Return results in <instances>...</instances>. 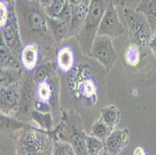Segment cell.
<instances>
[{"instance_id": "cell-26", "label": "cell", "mask_w": 156, "mask_h": 155, "mask_svg": "<svg viewBox=\"0 0 156 155\" xmlns=\"http://www.w3.org/2000/svg\"><path fill=\"white\" fill-rule=\"evenodd\" d=\"M65 3H66V0H53L48 7H46L43 9V11L48 18L56 19L61 13Z\"/></svg>"}, {"instance_id": "cell-27", "label": "cell", "mask_w": 156, "mask_h": 155, "mask_svg": "<svg viewBox=\"0 0 156 155\" xmlns=\"http://www.w3.org/2000/svg\"><path fill=\"white\" fill-rule=\"evenodd\" d=\"M52 155H77L72 145L67 141H55Z\"/></svg>"}, {"instance_id": "cell-30", "label": "cell", "mask_w": 156, "mask_h": 155, "mask_svg": "<svg viewBox=\"0 0 156 155\" xmlns=\"http://www.w3.org/2000/svg\"><path fill=\"white\" fill-rule=\"evenodd\" d=\"M149 48L151 49V51H152V53L155 55V57H156V32L153 34V37H152L150 44H149Z\"/></svg>"}, {"instance_id": "cell-36", "label": "cell", "mask_w": 156, "mask_h": 155, "mask_svg": "<svg viewBox=\"0 0 156 155\" xmlns=\"http://www.w3.org/2000/svg\"><path fill=\"white\" fill-rule=\"evenodd\" d=\"M27 1H31V0H27Z\"/></svg>"}, {"instance_id": "cell-7", "label": "cell", "mask_w": 156, "mask_h": 155, "mask_svg": "<svg viewBox=\"0 0 156 155\" xmlns=\"http://www.w3.org/2000/svg\"><path fill=\"white\" fill-rule=\"evenodd\" d=\"M8 5L9 13L6 24L1 28V40L14 54L20 57L23 46L22 43L15 2H9Z\"/></svg>"}, {"instance_id": "cell-6", "label": "cell", "mask_w": 156, "mask_h": 155, "mask_svg": "<svg viewBox=\"0 0 156 155\" xmlns=\"http://www.w3.org/2000/svg\"><path fill=\"white\" fill-rule=\"evenodd\" d=\"M40 8L35 6H25L24 8L22 4L20 5V10L23 16L26 29L37 42L43 41L49 37L50 29L48 18L44 11H41Z\"/></svg>"}, {"instance_id": "cell-17", "label": "cell", "mask_w": 156, "mask_h": 155, "mask_svg": "<svg viewBox=\"0 0 156 155\" xmlns=\"http://www.w3.org/2000/svg\"><path fill=\"white\" fill-rule=\"evenodd\" d=\"M30 122H34L35 126L48 132L54 129V121L51 112H41L34 108L30 115Z\"/></svg>"}, {"instance_id": "cell-20", "label": "cell", "mask_w": 156, "mask_h": 155, "mask_svg": "<svg viewBox=\"0 0 156 155\" xmlns=\"http://www.w3.org/2000/svg\"><path fill=\"white\" fill-rule=\"evenodd\" d=\"M48 23H49V28L51 29V31L53 35L54 39L57 41L58 43L68 37L69 25L67 23H66L65 22H63L57 18L56 19L48 18Z\"/></svg>"}, {"instance_id": "cell-13", "label": "cell", "mask_w": 156, "mask_h": 155, "mask_svg": "<svg viewBox=\"0 0 156 155\" xmlns=\"http://www.w3.org/2000/svg\"><path fill=\"white\" fill-rule=\"evenodd\" d=\"M130 140L128 129L115 128L105 141V150L109 155H119Z\"/></svg>"}, {"instance_id": "cell-2", "label": "cell", "mask_w": 156, "mask_h": 155, "mask_svg": "<svg viewBox=\"0 0 156 155\" xmlns=\"http://www.w3.org/2000/svg\"><path fill=\"white\" fill-rule=\"evenodd\" d=\"M55 141H67L72 145L77 155H88L86 150V134L82 128L80 117L75 111H63L61 122L50 132Z\"/></svg>"}, {"instance_id": "cell-10", "label": "cell", "mask_w": 156, "mask_h": 155, "mask_svg": "<svg viewBox=\"0 0 156 155\" xmlns=\"http://www.w3.org/2000/svg\"><path fill=\"white\" fill-rule=\"evenodd\" d=\"M22 80L0 86V114L16 117L20 107Z\"/></svg>"}, {"instance_id": "cell-34", "label": "cell", "mask_w": 156, "mask_h": 155, "mask_svg": "<svg viewBox=\"0 0 156 155\" xmlns=\"http://www.w3.org/2000/svg\"><path fill=\"white\" fill-rule=\"evenodd\" d=\"M1 1H4L6 3H9V2H15L16 0H1Z\"/></svg>"}, {"instance_id": "cell-8", "label": "cell", "mask_w": 156, "mask_h": 155, "mask_svg": "<svg viewBox=\"0 0 156 155\" xmlns=\"http://www.w3.org/2000/svg\"><path fill=\"white\" fill-rule=\"evenodd\" d=\"M36 101L49 104L51 109L60 108V78L54 71L45 80L36 83Z\"/></svg>"}, {"instance_id": "cell-15", "label": "cell", "mask_w": 156, "mask_h": 155, "mask_svg": "<svg viewBox=\"0 0 156 155\" xmlns=\"http://www.w3.org/2000/svg\"><path fill=\"white\" fill-rule=\"evenodd\" d=\"M74 52L72 49L65 46L61 48L56 54V67L62 74H68L74 68Z\"/></svg>"}, {"instance_id": "cell-25", "label": "cell", "mask_w": 156, "mask_h": 155, "mask_svg": "<svg viewBox=\"0 0 156 155\" xmlns=\"http://www.w3.org/2000/svg\"><path fill=\"white\" fill-rule=\"evenodd\" d=\"M140 47L131 43L127 46L124 51V60L127 65L131 66H136L140 62Z\"/></svg>"}, {"instance_id": "cell-22", "label": "cell", "mask_w": 156, "mask_h": 155, "mask_svg": "<svg viewBox=\"0 0 156 155\" xmlns=\"http://www.w3.org/2000/svg\"><path fill=\"white\" fill-rule=\"evenodd\" d=\"M0 118H1V129L9 132L10 135L25 127V126L29 123L27 122L21 121L15 117H10V116H7L4 114H1V117Z\"/></svg>"}, {"instance_id": "cell-18", "label": "cell", "mask_w": 156, "mask_h": 155, "mask_svg": "<svg viewBox=\"0 0 156 155\" xmlns=\"http://www.w3.org/2000/svg\"><path fill=\"white\" fill-rule=\"evenodd\" d=\"M136 10L145 16L154 34L156 32V0H140Z\"/></svg>"}, {"instance_id": "cell-14", "label": "cell", "mask_w": 156, "mask_h": 155, "mask_svg": "<svg viewBox=\"0 0 156 155\" xmlns=\"http://www.w3.org/2000/svg\"><path fill=\"white\" fill-rule=\"evenodd\" d=\"M20 60L23 69L28 72H33L37 67L39 61V47L37 43L25 45L20 54Z\"/></svg>"}, {"instance_id": "cell-19", "label": "cell", "mask_w": 156, "mask_h": 155, "mask_svg": "<svg viewBox=\"0 0 156 155\" xmlns=\"http://www.w3.org/2000/svg\"><path fill=\"white\" fill-rule=\"evenodd\" d=\"M100 119L112 129H115L121 120V112L115 105L105 106L100 109Z\"/></svg>"}, {"instance_id": "cell-11", "label": "cell", "mask_w": 156, "mask_h": 155, "mask_svg": "<svg viewBox=\"0 0 156 155\" xmlns=\"http://www.w3.org/2000/svg\"><path fill=\"white\" fill-rule=\"evenodd\" d=\"M36 85L37 84L32 78V74L23 79L21 84L20 107L15 118L30 122V115L36 102Z\"/></svg>"}, {"instance_id": "cell-23", "label": "cell", "mask_w": 156, "mask_h": 155, "mask_svg": "<svg viewBox=\"0 0 156 155\" xmlns=\"http://www.w3.org/2000/svg\"><path fill=\"white\" fill-rule=\"evenodd\" d=\"M113 130H114V129H112L111 127H109L108 124H106L100 118H99L92 125L91 135L97 137V138H99L100 140H102L103 142H105Z\"/></svg>"}, {"instance_id": "cell-28", "label": "cell", "mask_w": 156, "mask_h": 155, "mask_svg": "<svg viewBox=\"0 0 156 155\" xmlns=\"http://www.w3.org/2000/svg\"><path fill=\"white\" fill-rule=\"evenodd\" d=\"M57 19L65 22L68 25L70 24V23H71V20H72V8H71V5H70L68 0H66L64 8L62 9L61 13L59 14V16L57 17Z\"/></svg>"}, {"instance_id": "cell-31", "label": "cell", "mask_w": 156, "mask_h": 155, "mask_svg": "<svg viewBox=\"0 0 156 155\" xmlns=\"http://www.w3.org/2000/svg\"><path fill=\"white\" fill-rule=\"evenodd\" d=\"M133 155H148V153L146 152V150L142 148V147H136L134 150Z\"/></svg>"}, {"instance_id": "cell-3", "label": "cell", "mask_w": 156, "mask_h": 155, "mask_svg": "<svg viewBox=\"0 0 156 155\" xmlns=\"http://www.w3.org/2000/svg\"><path fill=\"white\" fill-rule=\"evenodd\" d=\"M67 85L76 99L94 106L97 102L98 87L92 69L87 64H79L67 76Z\"/></svg>"}, {"instance_id": "cell-35", "label": "cell", "mask_w": 156, "mask_h": 155, "mask_svg": "<svg viewBox=\"0 0 156 155\" xmlns=\"http://www.w3.org/2000/svg\"><path fill=\"white\" fill-rule=\"evenodd\" d=\"M101 155H109V154H108V152H107L106 150H104V151H103V152L101 153Z\"/></svg>"}, {"instance_id": "cell-29", "label": "cell", "mask_w": 156, "mask_h": 155, "mask_svg": "<svg viewBox=\"0 0 156 155\" xmlns=\"http://www.w3.org/2000/svg\"><path fill=\"white\" fill-rule=\"evenodd\" d=\"M9 5L8 3L1 1L0 2V26L1 28L6 24L9 18Z\"/></svg>"}, {"instance_id": "cell-16", "label": "cell", "mask_w": 156, "mask_h": 155, "mask_svg": "<svg viewBox=\"0 0 156 155\" xmlns=\"http://www.w3.org/2000/svg\"><path fill=\"white\" fill-rule=\"evenodd\" d=\"M0 62L1 69H23L20 57L14 54L2 40L0 48Z\"/></svg>"}, {"instance_id": "cell-4", "label": "cell", "mask_w": 156, "mask_h": 155, "mask_svg": "<svg viewBox=\"0 0 156 155\" xmlns=\"http://www.w3.org/2000/svg\"><path fill=\"white\" fill-rule=\"evenodd\" d=\"M110 2L123 4V0H92L86 20L80 33L76 36L80 49L85 55L90 56L94 40L97 36L99 23Z\"/></svg>"}, {"instance_id": "cell-1", "label": "cell", "mask_w": 156, "mask_h": 155, "mask_svg": "<svg viewBox=\"0 0 156 155\" xmlns=\"http://www.w3.org/2000/svg\"><path fill=\"white\" fill-rule=\"evenodd\" d=\"M15 144V155H52L54 140L48 131L42 130L31 122L11 134Z\"/></svg>"}, {"instance_id": "cell-33", "label": "cell", "mask_w": 156, "mask_h": 155, "mask_svg": "<svg viewBox=\"0 0 156 155\" xmlns=\"http://www.w3.org/2000/svg\"><path fill=\"white\" fill-rule=\"evenodd\" d=\"M69 1V3H70V5H71L72 7H74V6H76V5H78L81 0H68Z\"/></svg>"}, {"instance_id": "cell-12", "label": "cell", "mask_w": 156, "mask_h": 155, "mask_svg": "<svg viewBox=\"0 0 156 155\" xmlns=\"http://www.w3.org/2000/svg\"><path fill=\"white\" fill-rule=\"evenodd\" d=\"M116 5L117 4L114 2H110L108 4L98 26V36H107L113 38L123 35L124 28L120 21Z\"/></svg>"}, {"instance_id": "cell-9", "label": "cell", "mask_w": 156, "mask_h": 155, "mask_svg": "<svg viewBox=\"0 0 156 155\" xmlns=\"http://www.w3.org/2000/svg\"><path fill=\"white\" fill-rule=\"evenodd\" d=\"M90 56L100 63L107 71H109L118 57L114 46L112 44L111 37L97 35L94 40Z\"/></svg>"}, {"instance_id": "cell-21", "label": "cell", "mask_w": 156, "mask_h": 155, "mask_svg": "<svg viewBox=\"0 0 156 155\" xmlns=\"http://www.w3.org/2000/svg\"><path fill=\"white\" fill-rule=\"evenodd\" d=\"M56 68L57 67L53 62H44L37 65V67L34 70L32 78L36 83H38L50 77L54 71H56Z\"/></svg>"}, {"instance_id": "cell-32", "label": "cell", "mask_w": 156, "mask_h": 155, "mask_svg": "<svg viewBox=\"0 0 156 155\" xmlns=\"http://www.w3.org/2000/svg\"><path fill=\"white\" fill-rule=\"evenodd\" d=\"M37 1H38V5L42 8V9H44L53 1V0H37Z\"/></svg>"}, {"instance_id": "cell-24", "label": "cell", "mask_w": 156, "mask_h": 155, "mask_svg": "<svg viewBox=\"0 0 156 155\" xmlns=\"http://www.w3.org/2000/svg\"><path fill=\"white\" fill-rule=\"evenodd\" d=\"M85 143L88 155H101L105 150V142L92 135L86 136Z\"/></svg>"}, {"instance_id": "cell-5", "label": "cell", "mask_w": 156, "mask_h": 155, "mask_svg": "<svg viewBox=\"0 0 156 155\" xmlns=\"http://www.w3.org/2000/svg\"><path fill=\"white\" fill-rule=\"evenodd\" d=\"M123 17L128 27V37L131 43L140 48L149 47L153 32L145 16L136 9L126 8L123 9Z\"/></svg>"}]
</instances>
